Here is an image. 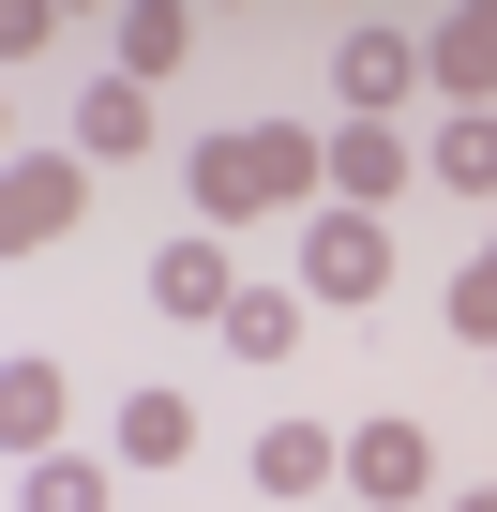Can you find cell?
I'll use <instances>...</instances> for the list:
<instances>
[{
	"instance_id": "e0dca14e",
	"label": "cell",
	"mask_w": 497,
	"mask_h": 512,
	"mask_svg": "<svg viewBox=\"0 0 497 512\" xmlns=\"http://www.w3.org/2000/svg\"><path fill=\"white\" fill-rule=\"evenodd\" d=\"M452 332H467V347H497V241L452 272Z\"/></svg>"
},
{
	"instance_id": "8fae6325",
	"label": "cell",
	"mask_w": 497,
	"mask_h": 512,
	"mask_svg": "<svg viewBox=\"0 0 497 512\" xmlns=\"http://www.w3.org/2000/svg\"><path fill=\"white\" fill-rule=\"evenodd\" d=\"M76 151H91V166H136V151H151V91H136V76H91V91H76Z\"/></svg>"
},
{
	"instance_id": "277c9868",
	"label": "cell",
	"mask_w": 497,
	"mask_h": 512,
	"mask_svg": "<svg viewBox=\"0 0 497 512\" xmlns=\"http://www.w3.org/2000/svg\"><path fill=\"white\" fill-rule=\"evenodd\" d=\"M422 482H437V437H422L407 407H377V422L347 437V497H362V512H407Z\"/></svg>"
},
{
	"instance_id": "9c48e42d",
	"label": "cell",
	"mask_w": 497,
	"mask_h": 512,
	"mask_svg": "<svg viewBox=\"0 0 497 512\" xmlns=\"http://www.w3.org/2000/svg\"><path fill=\"white\" fill-rule=\"evenodd\" d=\"M317 482H347V437H317V422H257V497H317Z\"/></svg>"
},
{
	"instance_id": "3957f363",
	"label": "cell",
	"mask_w": 497,
	"mask_h": 512,
	"mask_svg": "<svg viewBox=\"0 0 497 512\" xmlns=\"http://www.w3.org/2000/svg\"><path fill=\"white\" fill-rule=\"evenodd\" d=\"M332 91H347V121H392V106L422 91V31H392V16L332 31Z\"/></svg>"
},
{
	"instance_id": "5b68a950",
	"label": "cell",
	"mask_w": 497,
	"mask_h": 512,
	"mask_svg": "<svg viewBox=\"0 0 497 512\" xmlns=\"http://www.w3.org/2000/svg\"><path fill=\"white\" fill-rule=\"evenodd\" d=\"M422 91H452V121H482V106H497V0H467V16H437V31H422Z\"/></svg>"
},
{
	"instance_id": "2e32d148",
	"label": "cell",
	"mask_w": 497,
	"mask_h": 512,
	"mask_svg": "<svg viewBox=\"0 0 497 512\" xmlns=\"http://www.w3.org/2000/svg\"><path fill=\"white\" fill-rule=\"evenodd\" d=\"M31 512H106V467H91V452H46V467H31Z\"/></svg>"
},
{
	"instance_id": "30bf717a",
	"label": "cell",
	"mask_w": 497,
	"mask_h": 512,
	"mask_svg": "<svg viewBox=\"0 0 497 512\" xmlns=\"http://www.w3.org/2000/svg\"><path fill=\"white\" fill-rule=\"evenodd\" d=\"M106 46H121L136 91H166V76L196 61V16H181V0H121V31H106Z\"/></svg>"
},
{
	"instance_id": "52a82bcc",
	"label": "cell",
	"mask_w": 497,
	"mask_h": 512,
	"mask_svg": "<svg viewBox=\"0 0 497 512\" xmlns=\"http://www.w3.org/2000/svg\"><path fill=\"white\" fill-rule=\"evenodd\" d=\"M61 422H76L61 362H46V347H16V362H0V437H16V467H46V452H61Z\"/></svg>"
},
{
	"instance_id": "7c38bea8",
	"label": "cell",
	"mask_w": 497,
	"mask_h": 512,
	"mask_svg": "<svg viewBox=\"0 0 497 512\" xmlns=\"http://www.w3.org/2000/svg\"><path fill=\"white\" fill-rule=\"evenodd\" d=\"M392 181H407V136L392 121H347L332 136V211H392Z\"/></svg>"
},
{
	"instance_id": "7a4b0ae2",
	"label": "cell",
	"mask_w": 497,
	"mask_h": 512,
	"mask_svg": "<svg viewBox=\"0 0 497 512\" xmlns=\"http://www.w3.org/2000/svg\"><path fill=\"white\" fill-rule=\"evenodd\" d=\"M302 302H392V226L377 211H302Z\"/></svg>"
},
{
	"instance_id": "ba28073f",
	"label": "cell",
	"mask_w": 497,
	"mask_h": 512,
	"mask_svg": "<svg viewBox=\"0 0 497 512\" xmlns=\"http://www.w3.org/2000/svg\"><path fill=\"white\" fill-rule=\"evenodd\" d=\"M76 211H91V166H61V151H31L16 181H0V241H16V256H31V241H61Z\"/></svg>"
},
{
	"instance_id": "ac0fdd59",
	"label": "cell",
	"mask_w": 497,
	"mask_h": 512,
	"mask_svg": "<svg viewBox=\"0 0 497 512\" xmlns=\"http://www.w3.org/2000/svg\"><path fill=\"white\" fill-rule=\"evenodd\" d=\"M452 512H497V482H467V497H452Z\"/></svg>"
},
{
	"instance_id": "4fadbf2b",
	"label": "cell",
	"mask_w": 497,
	"mask_h": 512,
	"mask_svg": "<svg viewBox=\"0 0 497 512\" xmlns=\"http://www.w3.org/2000/svg\"><path fill=\"white\" fill-rule=\"evenodd\" d=\"M181 452H196V392L136 377V392H121V467H181Z\"/></svg>"
},
{
	"instance_id": "6da1fadb",
	"label": "cell",
	"mask_w": 497,
	"mask_h": 512,
	"mask_svg": "<svg viewBox=\"0 0 497 512\" xmlns=\"http://www.w3.org/2000/svg\"><path fill=\"white\" fill-rule=\"evenodd\" d=\"M317 181H332V151H317L302 121H226V136L181 151V196H196L211 241H226V226H257V211H302Z\"/></svg>"
},
{
	"instance_id": "9a60e30c",
	"label": "cell",
	"mask_w": 497,
	"mask_h": 512,
	"mask_svg": "<svg viewBox=\"0 0 497 512\" xmlns=\"http://www.w3.org/2000/svg\"><path fill=\"white\" fill-rule=\"evenodd\" d=\"M287 347H302V302H287V287H241V302H226V362H257V377H272Z\"/></svg>"
},
{
	"instance_id": "8992f818",
	"label": "cell",
	"mask_w": 497,
	"mask_h": 512,
	"mask_svg": "<svg viewBox=\"0 0 497 512\" xmlns=\"http://www.w3.org/2000/svg\"><path fill=\"white\" fill-rule=\"evenodd\" d=\"M226 302H241V272H226V241H211V226L151 256V317H181V332H226Z\"/></svg>"
},
{
	"instance_id": "5bb4252c",
	"label": "cell",
	"mask_w": 497,
	"mask_h": 512,
	"mask_svg": "<svg viewBox=\"0 0 497 512\" xmlns=\"http://www.w3.org/2000/svg\"><path fill=\"white\" fill-rule=\"evenodd\" d=\"M422 181H437V196H497V106H482V121H437V136H422Z\"/></svg>"
}]
</instances>
